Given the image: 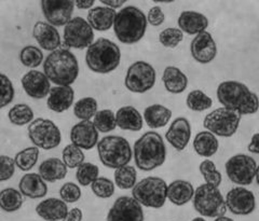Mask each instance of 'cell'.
Here are the masks:
<instances>
[{
    "label": "cell",
    "mask_w": 259,
    "mask_h": 221,
    "mask_svg": "<svg viewBox=\"0 0 259 221\" xmlns=\"http://www.w3.org/2000/svg\"><path fill=\"white\" fill-rule=\"evenodd\" d=\"M84 153L82 149H80L74 144L67 145L62 151V161L67 168H77L84 162Z\"/></svg>",
    "instance_id": "60d3db41"
},
{
    "label": "cell",
    "mask_w": 259,
    "mask_h": 221,
    "mask_svg": "<svg viewBox=\"0 0 259 221\" xmlns=\"http://www.w3.org/2000/svg\"><path fill=\"white\" fill-rule=\"evenodd\" d=\"M226 206L237 216L250 215L256 208L254 193L244 187H236L226 194Z\"/></svg>",
    "instance_id": "5bb4252c"
},
{
    "label": "cell",
    "mask_w": 259,
    "mask_h": 221,
    "mask_svg": "<svg viewBox=\"0 0 259 221\" xmlns=\"http://www.w3.org/2000/svg\"><path fill=\"white\" fill-rule=\"evenodd\" d=\"M157 72L151 65L144 61H137L127 68L124 84L130 92L144 94L156 84Z\"/></svg>",
    "instance_id": "8fae6325"
},
{
    "label": "cell",
    "mask_w": 259,
    "mask_h": 221,
    "mask_svg": "<svg viewBox=\"0 0 259 221\" xmlns=\"http://www.w3.org/2000/svg\"><path fill=\"white\" fill-rule=\"evenodd\" d=\"M184 39V32L180 28L168 27L162 30L159 35L160 43L169 49H174L180 45Z\"/></svg>",
    "instance_id": "f6af8a7d"
},
{
    "label": "cell",
    "mask_w": 259,
    "mask_h": 221,
    "mask_svg": "<svg viewBox=\"0 0 259 221\" xmlns=\"http://www.w3.org/2000/svg\"><path fill=\"white\" fill-rule=\"evenodd\" d=\"M115 178V185L122 190L133 189L137 184V171L136 168L132 165H125L119 167L115 170L113 174Z\"/></svg>",
    "instance_id": "836d02e7"
},
{
    "label": "cell",
    "mask_w": 259,
    "mask_h": 221,
    "mask_svg": "<svg viewBox=\"0 0 259 221\" xmlns=\"http://www.w3.org/2000/svg\"><path fill=\"white\" fill-rule=\"evenodd\" d=\"M186 105L190 110L201 112L212 107L213 100L201 90H193L187 95Z\"/></svg>",
    "instance_id": "f35d334b"
},
{
    "label": "cell",
    "mask_w": 259,
    "mask_h": 221,
    "mask_svg": "<svg viewBox=\"0 0 259 221\" xmlns=\"http://www.w3.org/2000/svg\"><path fill=\"white\" fill-rule=\"evenodd\" d=\"M162 82L168 93L181 94L188 86V78L180 68L167 66L162 75Z\"/></svg>",
    "instance_id": "f1b7e54d"
},
{
    "label": "cell",
    "mask_w": 259,
    "mask_h": 221,
    "mask_svg": "<svg viewBox=\"0 0 259 221\" xmlns=\"http://www.w3.org/2000/svg\"><path fill=\"white\" fill-rule=\"evenodd\" d=\"M100 168L90 162H83L76 170V179L80 186H91L96 178L100 176Z\"/></svg>",
    "instance_id": "ab89813d"
},
{
    "label": "cell",
    "mask_w": 259,
    "mask_h": 221,
    "mask_svg": "<svg viewBox=\"0 0 259 221\" xmlns=\"http://www.w3.org/2000/svg\"><path fill=\"white\" fill-rule=\"evenodd\" d=\"M199 171L203 176L205 184L215 186L217 188L221 186L223 176L221 171L216 168V165L214 164L213 161L208 159L202 161L199 165Z\"/></svg>",
    "instance_id": "7bdbcfd3"
},
{
    "label": "cell",
    "mask_w": 259,
    "mask_h": 221,
    "mask_svg": "<svg viewBox=\"0 0 259 221\" xmlns=\"http://www.w3.org/2000/svg\"><path fill=\"white\" fill-rule=\"evenodd\" d=\"M133 158L136 167L143 171H151L162 166L166 160L163 138L155 130L146 132L134 144Z\"/></svg>",
    "instance_id": "7a4b0ae2"
},
{
    "label": "cell",
    "mask_w": 259,
    "mask_h": 221,
    "mask_svg": "<svg viewBox=\"0 0 259 221\" xmlns=\"http://www.w3.org/2000/svg\"><path fill=\"white\" fill-rule=\"evenodd\" d=\"M19 190L23 196H26L31 200H37L47 195L48 185L39 174L28 173L21 178Z\"/></svg>",
    "instance_id": "603a6c76"
},
{
    "label": "cell",
    "mask_w": 259,
    "mask_h": 221,
    "mask_svg": "<svg viewBox=\"0 0 259 221\" xmlns=\"http://www.w3.org/2000/svg\"><path fill=\"white\" fill-rule=\"evenodd\" d=\"M143 118L150 128H161L171 120L172 110L163 105L153 104L145 109Z\"/></svg>",
    "instance_id": "1f68e13d"
},
{
    "label": "cell",
    "mask_w": 259,
    "mask_h": 221,
    "mask_svg": "<svg viewBox=\"0 0 259 221\" xmlns=\"http://www.w3.org/2000/svg\"><path fill=\"white\" fill-rule=\"evenodd\" d=\"M75 2L72 0H44L41 9L46 20L54 27L65 26L71 20Z\"/></svg>",
    "instance_id": "2e32d148"
},
{
    "label": "cell",
    "mask_w": 259,
    "mask_h": 221,
    "mask_svg": "<svg viewBox=\"0 0 259 221\" xmlns=\"http://www.w3.org/2000/svg\"><path fill=\"white\" fill-rule=\"evenodd\" d=\"M132 198L142 206L161 208L165 205L167 200V184L160 177H146L134 186Z\"/></svg>",
    "instance_id": "52a82bcc"
},
{
    "label": "cell",
    "mask_w": 259,
    "mask_h": 221,
    "mask_svg": "<svg viewBox=\"0 0 259 221\" xmlns=\"http://www.w3.org/2000/svg\"><path fill=\"white\" fill-rule=\"evenodd\" d=\"M14 98V86L12 81L5 73L0 72V109L11 104Z\"/></svg>",
    "instance_id": "bcb514c9"
},
{
    "label": "cell",
    "mask_w": 259,
    "mask_h": 221,
    "mask_svg": "<svg viewBox=\"0 0 259 221\" xmlns=\"http://www.w3.org/2000/svg\"><path fill=\"white\" fill-rule=\"evenodd\" d=\"M23 205V195L20 190L7 188L0 191V208L6 212H15Z\"/></svg>",
    "instance_id": "d6a6232c"
},
{
    "label": "cell",
    "mask_w": 259,
    "mask_h": 221,
    "mask_svg": "<svg viewBox=\"0 0 259 221\" xmlns=\"http://www.w3.org/2000/svg\"><path fill=\"white\" fill-rule=\"evenodd\" d=\"M217 100L223 107L238 112L240 116L255 114L259 109V98L240 81H224L217 87Z\"/></svg>",
    "instance_id": "6da1fadb"
},
{
    "label": "cell",
    "mask_w": 259,
    "mask_h": 221,
    "mask_svg": "<svg viewBox=\"0 0 259 221\" xmlns=\"http://www.w3.org/2000/svg\"><path fill=\"white\" fill-rule=\"evenodd\" d=\"M178 28L188 35H199L208 26V19L196 11H183L177 20Z\"/></svg>",
    "instance_id": "cb8c5ba5"
},
{
    "label": "cell",
    "mask_w": 259,
    "mask_h": 221,
    "mask_svg": "<svg viewBox=\"0 0 259 221\" xmlns=\"http://www.w3.org/2000/svg\"><path fill=\"white\" fill-rule=\"evenodd\" d=\"M8 118L12 124L23 126L34 121V111L26 104H16L9 110Z\"/></svg>",
    "instance_id": "d590c367"
},
{
    "label": "cell",
    "mask_w": 259,
    "mask_h": 221,
    "mask_svg": "<svg viewBox=\"0 0 259 221\" xmlns=\"http://www.w3.org/2000/svg\"><path fill=\"white\" fill-rule=\"evenodd\" d=\"M21 82L25 93L35 100H42L51 91L50 80L39 70H29L23 76Z\"/></svg>",
    "instance_id": "d6986e66"
},
{
    "label": "cell",
    "mask_w": 259,
    "mask_h": 221,
    "mask_svg": "<svg viewBox=\"0 0 259 221\" xmlns=\"http://www.w3.org/2000/svg\"><path fill=\"white\" fill-rule=\"evenodd\" d=\"M39 159V148L32 146L21 150L15 154L14 163L15 166L22 171H29L35 167Z\"/></svg>",
    "instance_id": "e575fe53"
},
{
    "label": "cell",
    "mask_w": 259,
    "mask_h": 221,
    "mask_svg": "<svg viewBox=\"0 0 259 221\" xmlns=\"http://www.w3.org/2000/svg\"><path fill=\"white\" fill-rule=\"evenodd\" d=\"M190 53L193 60L200 64H208L215 60L217 45L208 31H203L192 39Z\"/></svg>",
    "instance_id": "e0dca14e"
},
{
    "label": "cell",
    "mask_w": 259,
    "mask_h": 221,
    "mask_svg": "<svg viewBox=\"0 0 259 221\" xmlns=\"http://www.w3.org/2000/svg\"><path fill=\"white\" fill-rule=\"evenodd\" d=\"M226 174L238 186H249L254 182L257 163L247 154H236L226 162Z\"/></svg>",
    "instance_id": "7c38bea8"
},
{
    "label": "cell",
    "mask_w": 259,
    "mask_h": 221,
    "mask_svg": "<svg viewBox=\"0 0 259 221\" xmlns=\"http://www.w3.org/2000/svg\"><path fill=\"white\" fill-rule=\"evenodd\" d=\"M44 71L56 86H71L79 76L78 60L69 50L58 49L46 57Z\"/></svg>",
    "instance_id": "3957f363"
},
{
    "label": "cell",
    "mask_w": 259,
    "mask_h": 221,
    "mask_svg": "<svg viewBox=\"0 0 259 221\" xmlns=\"http://www.w3.org/2000/svg\"><path fill=\"white\" fill-rule=\"evenodd\" d=\"M194 188L187 180H175L167 185V200L176 206H183L193 199Z\"/></svg>",
    "instance_id": "83f0119b"
},
{
    "label": "cell",
    "mask_w": 259,
    "mask_h": 221,
    "mask_svg": "<svg viewBox=\"0 0 259 221\" xmlns=\"http://www.w3.org/2000/svg\"><path fill=\"white\" fill-rule=\"evenodd\" d=\"M116 15V10L108 7H93L88 12V23L93 30L107 31L113 26Z\"/></svg>",
    "instance_id": "484cf974"
},
{
    "label": "cell",
    "mask_w": 259,
    "mask_h": 221,
    "mask_svg": "<svg viewBox=\"0 0 259 221\" xmlns=\"http://www.w3.org/2000/svg\"><path fill=\"white\" fill-rule=\"evenodd\" d=\"M32 36L38 45L46 51L53 52L58 50V48L61 46L60 32L49 23L41 21L37 22L32 29Z\"/></svg>",
    "instance_id": "44dd1931"
},
{
    "label": "cell",
    "mask_w": 259,
    "mask_h": 221,
    "mask_svg": "<svg viewBox=\"0 0 259 221\" xmlns=\"http://www.w3.org/2000/svg\"><path fill=\"white\" fill-rule=\"evenodd\" d=\"M94 40V31L90 24L83 18L71 19L64 26V42L68 48L85 49L89 48Z\"/></svg>",
    "instance_id": "4fadbf2b"
},
{
    "label": "cell",
    "mask_w": 259,
    "mask_h": 221,
    "mask_svg": "<svg viewBox=\"0 0 259 221\" xmlns=\"http://www.w3.org/2000/svg\"><path fill=\"white\" fill-rule=\"evenodd\" d=\"M28 137L35 147L44 150H51L59 147L62 134L59 126L53 121L38 118L28 126Z\"/></svg>",
    "instance_id": "30bf717a"
},
{
    "label": "cell",
    "mask_w": 259,
    "mask_h": 221,
    "mask_svg": "<svg viewBox=\"0 0 259 221\" xmlns=\"http://www.w3.org/2000/svg\"><path fill=\"white\" fill-rule=\"evenodd\" d=\"M99 105L93 97H83L79 100L74 106L75 117L81 121H91L95 117Z\"/></svg>",
    "instance_id": "8d00e7d4"
},
{
    "label": "cell",
    "mask_w": 259,
    "mask_h": 221,
    "mask_svg": "<svg viewBox=\"0 0 259 221\" xmlns=\"http://www.w3.org/2000/svg\"><path fill=\"white\" fill-rule=\"evenodd\" d=\"M15 171L14 159L9 155H0V183L12 178Z\"/></svg>",
    "instance_id": "c3c4849f"
},
{
    "label": "cell",
    "mask_w": 259,
    "mask_h": 221,
    "mask_svg": "<svg viewBox=\"0 0 259 221\" xmlns=\"http://www.w3.org/2000/svg\"><path fill=\"white\" fill-rule=\"evenodd\" d=\"M116 185L107 177L96 178L91 185V190L100 199H109L115 193Z\"/></svg>",
    "instance_id": "ee69618b"
},
{
    "label": "cell",
    "mask_w": 259,
    "mask_h": 221,
    "mask_svg": "<svg viewBox=\"0 0 259 221\" xmlns=\"http://www.w3.org/2000/svg\"><path fill=\"white\" fill-rule=\"evenodd\" d=\"M247 150L250 153L259 154V133H255L247 146Z\"/></svg>",
    "instance_id": "816d5d0a"
},
{
    "label": "cell",
    "mask_w": 259,
    "mask_h": 221,
    "mask_svg": "<svg viewBox=\"0 0 259 221\" xmlns=\"http://www.w3.org/2000/svg\"><path fill=\"white\" fill-rule=\"evenodd\" d=\"M20 61L25 67L37 68L44 61V53L35 46H27L20 52Z\"/></svg>",
    "instance_id": "b9f144b4"
},
{
    "label": "cell",
    "mask_w": 259,
    "mask_h": 221,
    "mask_svg": "<svg viewBox=\"0 0 259 221\" xmlns=\"http://www.w3.org/2000/svg\"><path fill=\"white\" fill-rule=\"evenodd\" d=\"M214 221H233L231 218L229 217H226V216H221V217H217L215 218Z\"/></svg>",
    "instance_id": "11a10c76"
},
{
    "label": "cell",
    "mask_w": 259,
    "mask_h": 221,
    "mask_svg": "<svg viewBox=\"0 0 259 221\" xmlns=\"http://www.w3.org/2000/svg\"><path fill=\"white\" fill-rule=\"evenodd\" d=\"M191 125L190 122L184 118H176L165 133L166 142L177 151H183L188 146L191 138Z\"/></svg>",
    "instance_id": "ffe728a7"
},
{
    "label": "cell",
    "mask_w": 259,
    "mask_h": 221,
    "mask_svg": "<svg viewBox=\"0 0 259 221\" xmlns=\"http://www.w3.org/2000/svg\"><path fill=\"white\" fill-rule=\"evenodd\" d=\"M99 130L92 121H80L70 129L71 144L82 150H91L99 144Z\"/></svg>",
    "instance_id": "ac0fdd59"
},
{
    "label": "cell",
    "mask_w": 259,
    "mask_h": 221,
    "mask_svg": "<svg viewBox=\"0 0 259 221\" xmlns=\"http://www.w3.org/2000/svg\"><path fill=\"white\" fill-rule=\"evenodd\" d=\"M120 61L119 47L107 38H99L87 49L85 63L93 72L102 75L112 72L118 68Z\"/></svg>",
    "instance_id": "5b68a950"
},
{
    "label": "cell",
    "mask_w": 259,
    "mask_h": 221,
    "mask_svg": "<svg viewBox=\"0 0 259 221\" xmlns=\"http://www.w3.org/2000/svg\"><path fill=\"white\" fill-rule=\"evenodd\" d=\"M101 4L107 6L110 9L116 10L118 8H121L124 4H125V0H118V2H115V0H101Z\"/></svg>",
    "instance_id": "f5cc1de1"
},
{
    "label": "cell",
    "mask_w": 259,
    "mask_h": 221,
    "mask_svg": "<svg viewBox=\"0 0 259 221\" xmlns=\"http://www.w3.org/2000/svg\"><path fill=\"white\" fill-rule=\"evenodd\" d=\"M94 4H95L94 0H87V2H83V0H77V2H75V6L78 8V9H81V10L92 9Z\"/></svg>",
    "instance_id": "db71d44e"
},
{
    "label": "cell",
    "mask_w": 259,
    "mask_h": 221,
    "mask_svg": "<svg viewBox=\"0 0 259 221\" xmlns=\"http://www.w3.org/2000/svg\"><path fill=\"white\" fill-rule=\"evenodd\" d=\"M92 122L99 133H110L117 127L116 113L110 109L97 111Z\"/></svg>",
    "instance_id": "74e56055"
},
{
    "label": "cell",
    "mask_w": 259,
    "mask_h": 221,
    "mask_svg": "<svg viewBox=\"0 0 259 221\" xmlns=\"http://www.w3.org/2000/svg\"><path fill=\"white\" fill-rule=\"evenodd\" d=\"M146 29L147 18L139 8L128 6L117 13L113 31L120 42L124 45L137 43L145 36Z\"/></svg>",
    "instance_id": "277c9868"
},
{
    "label": "cell",
    "mask_w": 259,
    "mask_h": 221,
    "mask_svg": "<svg viewBox=\"0 0 259 221\" xmlns=\"http://www.w3.org/2000/svg\"><path fill=\"white\" fill-rule=\"evenodd\" d=\"M241 118L238 112L220 107L206 114L203 126L215 136L229 138L238 132Z\"/></svg>",
    "instance_id": "9c48e42d"
},
{
    "label": "cell",
    "mask_w": 259,
    "mask_h": 221,
    "mask_svg": "<svg viewBox=\"0 0 259 221\" xmlns=\"http://www.w3.org/2000/svg\"><path fill=\"white\" fill-rule=\"evenodd\" d=\"M75 91L71 86H54L48 95L47 106L51 111L62 113L74 104Z\"/></svg>",
    "instance_id": "7402d4cb"
},
{
    "label": "cell",
    "mask_w": 259,
    "mask_h": 221,
    "mask_svg": "<svg viewBox=\"0 0 259 221\" xmlns=\"http://www.w3.org/2000/svg\"><path fill=\"white\" fill-rule=\"evenodd\" d=\"M82 210L78 207L71 208L70 210H68L66 217L64 218L63 221H82Z\"/></svg>",
    "instance_id": "f907efd6"
},
{
    "label": "cell",
    "mask_w": 259,
    "mask_h": 221,
    "mask_svg": "<svg viewBox=\"0 0 259 221\" xmlns=\"http://www.w3.org/2000/svg\"><path fill=\"white\" fill-rule=\"evenodd\" d=\"M220 142L217 137L208 130H202L193 139V149L202 158H210L218 151Z\"/></svg>",
    "instance_id": "4dcf8cb0"
},
{
    "label": "cell",
    "mask_w": 259,
    "mask_h": 221,
    "mask_svg": "<svg viewBox=\"0 0 259 221\" xmlns=\"http://www.w3.org/2000/svg\"><path fill=\"white\" fill-rule=\"evenodd\" d=\"M193 207L201 216L207 218H217L225 216L227 212L226 202L222 192L217 187L202 184L193 195Z\"/></svg>",
    "instance_id": "ba28073f"
},
{
    "label": "cell",
    "mask_w": 259,
    "mask_h": 221,
    "mask_svg": "<svg viewBox=\"0 0 259 221\" xmlns=\"http://www.w3.org/2000/svg\"><path fill=\"white\" fill-rule=\"evenodd\" d=\"M61 200L65 203H76L81 198V189L80 187L75 183H66L64 184L60 189Z\"/></svg>",
    "instance_id": "7dc6e473"
},
{
    "label": "cell",
    "mask_w": 259,
    "mask_h": 221,
    "mask_svg": "<svg viewBox=\"0 0 259 221\" xmlns=\"http://www.w3.org/2000/svg\"><path fill=\"white\" fill-rule=\"evenodd\" d=\"M106 221H144L141 204L130 196H120L109 209Z\"/></svg>",
    "instance_id": "9a60e30c"
},
{
    "label": "cell",
    "mask_w": 259,
    "mask_h": 221,
    "mask_svg": "<svg viewBox=\"0 0 259 221\" xmlns=\"http://www.w3.org/2000/svg\"><path fill=\"white\" fill-rule=\"evenodd\" d=\"M36 212L39 217H41L47 221H60L64 220V218L66 217L68 207L67 204L63 200L50 198L38 204L36 207Z\"/></svg>",
    "instance_id": "d4e9b609"
},
{
    "label": "cell",
    "mask_w": 259,
    "mask_h": 221,
    "mask_svg": "<svg viewBox=\"0 0 259 221\" xmlns=\"http://www.w3.org/2000/svg\"><path fill=\"white\" fill-rule=\"evenodd\" d=\"M165 20V15L162 11L161 7L159 6H155L152 7L151 9L148 11L147 14V22L152 26H160L163 24Z\"/></svg>",
    "instance_id": "681fc988"
},
{
    "label": "cell",
    "mask_w": 259,
    "mask_h": 221,
    "mask_svg": "<svg viewBox=\"0 0 259 221\" xmlns=\"http://www.w3.org/2000/svg\"><path fill=\"white\" fill-rule=\"evenodd\" d=\"M117 126L123 130L139 132L143 128L144 118L133 106H123L116 112Z\"/></svg>",
    "instance_id": "4316f807"
},
{
    "label": "cell",
    "mask_w": 259,
    "mask_h": 221,
    "mask_svg": "<svg viewBox=\"0 0 259 221\" xmlns=\"http://www.w3.org/2000/svg\"><path fill=\"white\" fill-rule=\"evenodd\" d=\"M96 147L100 161L108 168L117 169L128 165L133 158V150L124 137L105 136Z\"/></svg>",
    "instance_id": "8992f818"
},
{
    "label": "cell",
    "mask_w": 259,
    "mask_h": 221,
    "mask_svg": "<svg viewBox=\"0 0 259 221\" xmlns=\"http://www.w3.org/2000/svg\"><path fill=\"white\" fill-rule=\"evenodd\" d=\"M255 179H256V183L259 186V165H257L256 168V174H255Z\"/></svg>",
    "instance_id": "9f6ffc18"
},
{
    "label": "cell",
    "mask_w": 259,
    "mask_h": 221,
    "mask_svg": "<svg viewBox=\"0 0 259 221\" xmlns=\"http://www.w3.org/2000/svg\"><path fill=\"white\" fill-rule=\"evenodd\" d=\"M191 221H206V220L202 217H196V218H193Z\"/></svg>",
    "instance_id": "6f0895ef"
},
{
    "label": "cell",
    "mask_w": 259,
    "mask_h": 221,
    "mask_svg": "<svg viewBox=\"0 0 259 221\" xmlns=\"http://www.w3.org/2000/svg\"><path fill=\"white\" fill-rule=\"evenodd\" d=\"M68 168L59 158L45 160L39 166V175L46 183H56L63 180L67 175Z\"/></svg>",
    "instance_id": "f546056e"
}]
</instances>
